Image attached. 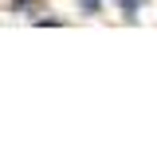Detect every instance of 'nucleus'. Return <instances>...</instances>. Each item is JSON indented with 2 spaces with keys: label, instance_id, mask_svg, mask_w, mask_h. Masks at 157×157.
<instances>
[{
  "label": "nucleus",
  "instance_id": "nucleus-1",
  "mask_svg": "<svg viewBox=\"0 0 157 157\" xmlns=\"http://www.w3.org/2000/svg\"><path fill=\"white\" fill-rule=\"evenodd\" d=\"M122 12H126L130 20H134V12H137V0H122Z\"/></svg>",
  "mask_w": 157,
  "mask_h": 157
}]
</instances>
